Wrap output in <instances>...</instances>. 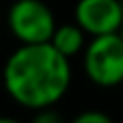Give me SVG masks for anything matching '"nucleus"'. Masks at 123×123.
Masks as SVG:
<instances>
[{
  "label": "nucleus",
  "instance_id": "f257e3e1",
  "mask_svg": "<svg viewBox=\"0 0 123 123\" xmlns=\"http://www.w3.org/2000/svg\"><path fill=\"white\" fill-rule=\"evenodd\" d=\"M2 84L9 97L28 110L56 106L71 84V61L50 41L19 43L2 67Z\"/></svg>",
  "mask_w": 123,
  "mask_h": 123
},
{
  "label": "nucleus",
  "instance_id": "20e7f679",
  "mask_svg": "<svg viewBox=\"0 0 123 123\" xmlns=\"http://www.w3.org/2000/svg\"><path fill=\"white\" fill-rule=\"evenodd\" d=\"M121 19V0H78L74 9V22L86 32V37L119 32Z\"/></svg>",
  "mask_w": 123,
  "mask_h": 123
},
{
  "label": "nucleus",
  "instance_id": "7ed1b4c3",
  "mask_svg": "<svg viewBox=\"0 0 123 123\" xmlns=\"http://www.w3.org/2000/svg\"><path fill=\"white\" fill-rule=\"evenodd\" d=\"M6 26L19 43H45L56 28V17L43 0H15L6 13Z\"/></svg>",
  "mask_w": 123,
  "mask_h": 123
},
{
  "label": "nucleus",
  "instance_id": "423d86ee",
  "mask_svg": "<svg viewBox=\"0 0 123 123\" xmlns=\"http://www.w3.org/2000/svg\"><path fill=\"white\" fill-rule=\"evenodd\" d=\"M74 123H112V119L99 110H84L74 117Z\"/></svg>",
  "mask_w": 123,
  "mask_h": 123
},
{
  "label": "nucleus",
  "instance_id": "0eeeda50",
  "mask_svg": "<svg viewBox=\"0 0 123 123\" xmlns=\"http://www.w3.org/2000/svg\"><path fill=\"white\" fill-rule=\"evenodd\" d=\"M61 121H63V115L54 106L35 110V123H61Z\"/></svg>",
  "mask_w": 123,
  "mask_h": 123
},
{
  "label": "nucleus",
  "instance_id": "6e6552de",
  "mask_svg": "<svg viewBox=\"0 0 123 123\" xmlns=\"http://www.w3.org/2000/svg\"><path fill=\"white\" fill-rule=\"evenodd\" d=\"M119 35H121V39H123V19H121V26H119Z\"/></svg>",
  "mask_w": 123,
  "mask_h": 123
},
{
  "label": "nucleus",
  "instance_id": "f03ea898",
  "mask_svg": "<svg viewBox=\"0 0 123 123\" xmlns=\"http://www.w3.org/2000/svg\"><path fill=\"white\" fill-rule=\"evenodd\" d=\"M84 76L102 89L123 84V39L119 32L95 35L82 50Z\"/></svg>",
  "mask_w": 123,
  "mask_h": 123
},
{
  "label": "nucleus",
  "instance_id": "39448f33",
  "mask_svg": "<svg viewBox=\"0 0 123 123\" xmlns=\"http://www.w3.org/2000/svg\"><path fill=\"white\" fill-rule=\"evenodd\" d=\"M50 45L61 52L65 58H74L78 54H82L84 45H86V32L74 22V24H56L52 37H50Z\"/></svg>",
  "mask_w": 123,
  "mask_h": 123
}]
</instances>
